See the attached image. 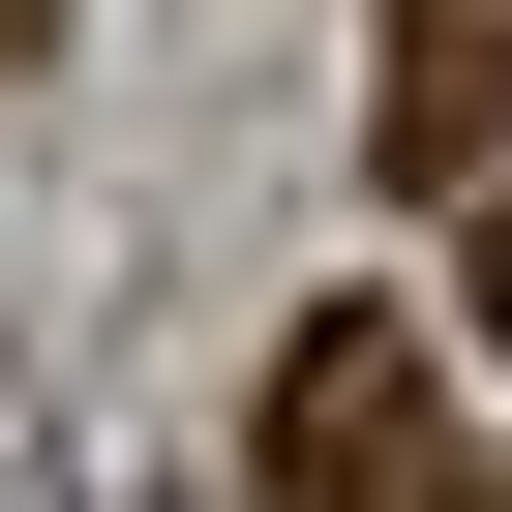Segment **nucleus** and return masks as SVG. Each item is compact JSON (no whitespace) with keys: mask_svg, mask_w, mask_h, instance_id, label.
Wrapping results in <instances>:
<instances>
[{"mask_svg":"<svg viewBox=\"0 0 512 512\" xmlns=\"http://www.w3.org/2000/svg\"><path fill=\"white\" fill-rule=\"evenodd\" d=\"M241 482L272 512H452V362L392 302H302L272 332V422H241Z\"/></svg>","mask_w":512,"mask_h":512,"instance_id":"1","label":"nucleus"},{"mask_svg":"<svg viewBox=\"0 0 512 512\" xmlns=\"http://www.w3.org/2000/svg\"><path fill=\"white\" fill-rule=\"evenodd\" d=\"M422 211H482L512 181V0H392V121H362Z\"/></svg>","mask_w":512,"mask_h":512,"instance_id":"2","label":"nucleus"},{"mask_svg":"<svg viewBox=\"0 0 512 512\" xmlns=\"http://www.w3.org/2000/svg\"><path fill=\"white\" fill-rule=\"evenodd\" d=\"M482 362H512V181H482Z\"/></svg>","mask_w":512,"mask_h":512,"instance_id":"3","label":"nucleus"},{"mask_svg":"<svg viewBox=\"0 0 512 512\" xmlns=\"http://www.w3.org/2000/svg\"><path fill=\"white\" fill-rule=\"evenodd\" d=\"M452 512H512V482H452Z\"/></svg>","mask_w":512,"mask_h":512,"instance_id":"4","label":"nucleus"},{"mask_svg":"<svg viewBox=\"0 0 512 512\" xmlns=\"http://www.w3.org/2000/svg\"><path fill=\"white\" fill-rule=\"evenodd\" d=\"M0 31H31V0H0Z\"/></svg>","mask_w":512,"mask_h":512,"instance_id":"5","label":"nucleus"}]
</instances>
